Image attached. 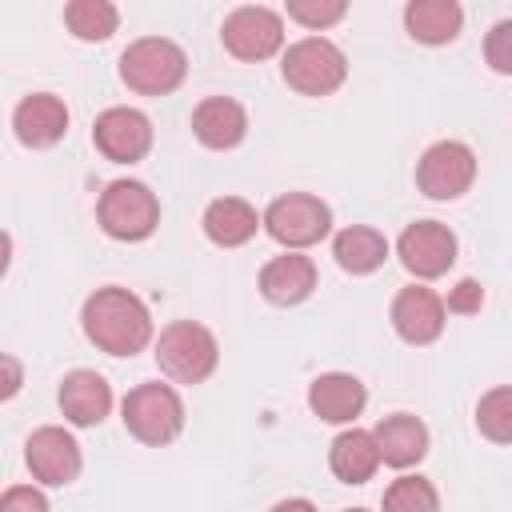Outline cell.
Segmentation results:
<instances>
[{
    "label": "cell",
    "instance_id": "15",
    "mask_svg": "<svg viewBox=\"0 0 512 512\" xmlns=\"http://www.w3.org/2000/svg\"><path fill=\"white\" fill-rule=\"evenodd\" d=\"M108 408H112V388H108V380L100 372L76 368V372L64 376V384H60V412H64L68 424L92 428V424H100L108 416Z\"/></svg>",
    "mask_w": 512,
    "mask_h": 512
},
{
    "label": "cell",
    "instance_id": "7",
    "mask_svg": "<svg viewBox=\"0 0 512 512\" xmlns=\"http://www.w3.org/2000/svg\"><path fill=\"white\" fill-rule=\"evenodd\" d=\"M264 232L276 244H284L288 252H300V248L320 244L332 232V212H328V204L320 196L288 192V196H276L264 208Z\"/></svg>",
    "mask_w": 512,
    "mask_h": 512
},
{
    "label": "cell",
    "instance_id": "12",
    "mask_svg": "<svg viewBox=\"0 0 512 512\" xmlns=\"http://www.w3.org/2000/svg\"><path fill=\"white\" fill-rule=\"evenodd\" d=\"M24 460H28V472L48 484V488H60V484H72L80 476V444L72 440V432L48 424V428H36L24 444Z\"/></svg>",
    "mask_w": 512,
    "mask_h": 512
},
{
    "label": "cell",
    "instance_id": "21",
    "mask_svg": "<svg viewBox=\"0 0 512 512\" xmlns=\"http://www.w3.org/2000/svg\"><path fill=\"white\" fill-rule=\"evenodd\" d=\"M328 464L344 484H364V480H372V472L384 460H380V444H376V436L368 428H348V432H340L332 440Z\"/></svg>",
    "mask_w": 512,
    "mask_h": 512
},
{
    "label": "cell",
    "instance_id": "8",
    "mask_svg": "<svg viewBox=\"0 0 512 512\" xmlns=\"http://www.w3.org/2000/svg\"><path fill=\"white\" fill-rule=\"evenodd\" d=\"M220 40H224V48L236 60L256 64V60H268V56L280 52V44H284V20H280V12L264 8V4H244V8H236V12L224 16Z\"/></svg>",
    "mask_w": 512,
    "mask_h": 512
},
{
    "label": "cell",
    "instance_id": "9",
    "mask_svg": "<svg viewBox=\"0 0 512 512\" xmlns=\"http://www.w3.org/2000/svg\"><path fill=\"white\" fill-rule=\"evenodd\" d=\"M476 180V152L460 140L432 144L416 164V184L428 200H456Z\"/></svg>",
    "mask_w": 512,
    "mask_h": 512
},
{
    "label": "cell",
    "instance_id": "31",
    "mask_svg": "<svg viewBox=\"0 0 512 512\" xmlns=\"http://www.w3.org/2000/svg\"><path fill=\"white\" fill-rule=\"evenodd\" d=\"M4 372H8V380H4V400H8V396H16V388H20V368H16L12 356H4Z\"/></svg>",
    "mask_w": 512,
    "mask_h": 512
},
{
    "label": "cell",
    "instance_id": "6",
    "mask_svg": "<svg viewBox=\"0 0 512 512\" xmlns=\"http://www.w3.org/2000/svg\"><path fill=\"white\" fill-rule=\"evenodd\" d=\"M96 216L112 240H144L160 224V200L140 180H112L96 204Z\"/></svg>",
    "mask_w": 512,
    "mask_h": 512
},
{
    "label": "cell",
    "instance_id": "16",
    "mask_svg": "<svg viewBox=\"0 0 512 512\" xmlns=\"http://www.w3.org/2000/svg\"><path fill=\"white\" fill-rule=\"evenodd\" d=\"M192 132H196V140L204 148H216V152L236 148L244 140V132H248V112L232 96H208L192 112Z\"/></svg>",
    "mask_w": 512,
    "mask_h": 512
},
{
    "label": "cell",
    "instance_id": "22",
    "mask_svg": "<svg viewBox=\"0 0 512 512\" xmlns=\"http://www.w3.org/2000/svg\"><path fill=\"white\" fill-rule=\"evenodd\" d=\"M464 24V8L456 0H412L404 8V28L420 44H448Z\"/></svg>",
    "mask_w": 512,
    "mask_h": 512
},
{
    "label": "cell",
    "instance_id": "5",
    "mask_svg": "<svg viewBox=\"0 0 512 512\" xmlns=\"http://www.w3.org/2000/svg\"><path fill=\"white\" fill-rule=\"evenodd\" d=\"M280 72H284L288 88H296L300 96H328V92H336L344 84L348 60L332 40L304 36V40L288 44V52L280 60Z\"/></svg>",
    "mask_w": 512,
    "mask_h": 512
},
{
    "label": "cell",
    "instance_id": "10",
    "mask_svg": "<svg viewBox=\"0 0 512 512\" xmlns=\"http://www.w3.org/2000/svg\"><path fill=\"white\" fill-rule=\"evenodd\" d=\"M396 252H400V264L420 276V280H436L444 276L452 264H456V236L448 224L440 220H416L400 232L396 240Z\"/></svg>",
    "mask_w": 512,
    "mask_h": 512
},
{
    "label": "cell",
    "instance_id": "17",
    "mask_svg": "<svg viewBox=\"0 0 512 512\" xmlns=\"http://www.w3.org/2000/svg\"><path fill=\"white\" fill-rule=\"evenodd\" d=\"M312 288H316V264H312L304 252L272 256V260L260 268V292H264V300H272V304H280V308L308 300Z\"/></svg>",
    "mask_w": 512,
    "mask_h": 512
},
{
    "label": "cell",
    "instance_id": "32",
    "mask_svg": "<svg viewBox=\"0 0 512 512\" xmlns=\"http://www.w3.org/2000/svg\"><path fill=\"white\" fill-rule=\"evenodd\" d=\"M272 512H316V504H312V500H304V496H292V500L272 504Z\"/></svg>",
    "mask_w": 512,
    "mask_h": 512
},
{
    "label": "cell",
    "instance_id": "2",
    "mask_svg": "<svg viewBox=\"0 0 512 512\" xmlns=\"http://www.w3.org/2000/svg\"><path fill=\"white\" fill-rule=\"evenodd\" d=\"M188 56L164 36H140L120 52V80L140 96H168L184 84Z\"/></svg>",
    "mask_w": 512,
    "mask_h": 512
},
{
    "label": "cell",
    "instance_id": "28",
    "mask_svg": "<svg viewBox=\"0 0 512 512\" xmlns=\"http://www.w3.org/2000/svg\"><path fill=\"white\" fill-rule=\"evenodd\" d=\"M484 60L492 72L512 76V20L492 24V32L484 36Z\"/></svg>",
    "mask_w": 512,
    "mask_h": 512
},
{
    "label": "cell",
    "instance_id": "29",
    "mask_svg": "<svg viewBox=\"0 0 512 512\" xmlns=\"http://www.w3.org/2000/svg\"><path fill=\"white\" fill-rule=\"evenodd\" d=\"M0 512H48V500L32 484H12L0 496Z\"/></svg>",
    "mask_w": 512,
    "mask_h": 512
},
{
    "label": "cell",
    "instance_id": "25",
    "mask_svg": "<svg viewBox=\"0 0 512 512\" xmlns=\"http://www.w3.org/2000/svg\"><path fill=\"white\" fill-rule=\"evenodd\" d=\"M476 428L492 444H512V384H500L480 396L476 404Z\"/></svg>",
    "mask_w": 512,
    "mask_h": 512
},
{
    "label": "cell",
    "instance_id": "11",
    "mask_svg": "<svg viewBox=\"0 0 512 512\" xmlns=\"http://www.w3.org/2000/svg\"><path fill=\"white\" fill-rule=\"evenodd\" d=\"M92 144L112 164H136L152 148V120L140 108H108L92 124Z\"/></svg>",
    "mask_w": 512,
    "mask_h": 512
},
{
    "label": "cell",
    "instance_id": "1",
    "mask_svg": "<svg viewBox=\"0 0 512 512\" xmlns=\"http://www.w3.org/2000/svg\"><path fill=\"white\" fill-rule=\"evenodd\" d=\"M84 336L108 356H136L152 340V316L128 288H96L80 312Z\"/></svg>",
    "mask_w": 512,
    "mask_h": 512
},
{
    "label": "cell",
    "instance_id": "26",
    "mask_svg": "<svg viewBox=\"0 0 512 512\" xmlns=\"http://www.w3.org/2000/svg\"><path fill=\"white\" fill-rule=\"evenodd\" d=\"M384 512H440V496L424 476H400L384 488Z\"/></svg>",
    "mask_w": 512,
    "mask_h": 512
},
{
    "label": "cell",
    "instance_id": "30",
    "mask_svg": "<svg viewBox=\"0 0 512 512\" xmlns=\"http://www.w3.org/2000/svg\"><path fill=\"white\" fill-rule=\"evenodd\" d=\"M480 304H484V288H480L476 280H460V284L448 292V304H444V308L468 316V312H480Z\"/></svg>",
    "mask_w": 512,
    "mask_h": 512
},
{
    "label": "cell",
    "instance_id": "13",
    "mask_svg": "<svg viewBox=\"0 0 512 512\" xmlns=\"http://www.w3.org/2000/svg\"><path fill=\"white\" fill-rule=\"evenodd\" d=\"M392 328L400 332V340H408L416 348L440 340V332H444V300L424 284L400 288L396 300H392Z\"/></svg>",
    "mask_w": 512,
    "mask_h": 512
},
{
    "label": "cell",
    "instance_id": "19",
    "mask_svg": "<svg viewBox=\"0 0 512 512\" xmlns=\"http://www.w3.org/2000/svg\"><path fill=\"white\" fill-rule=\"evenodd\" d=\"M204 236L220 248H240L256 236V228L264 224V216H256V208L240 196H220L204 208Z\"/></svg>",
    "mask_w": 512,
    "mask_h": 512
},
{
    "label": "cell",
    "instance_id": "33",
    "mask_svg": "<svg viewBox=\"0 0 512 512\" xmlns=\"http://www.w3.org/2000/svg\"><path fill=\"white\" fill-rule=\"evenodd\" d=\"M348 512H364V508H348Z\"/></svg>",
    "mask_w": 512,
    "mask_h": 512
},
{
    "label": "cell",
    "instance_id": "4",
    "mask_svg": "<svg viewBox=\"0 0 512 512\" xmlns=\"http://www.w3.org/2000/svg\"><path fill=\"white\" fill-rule=\"evenodd\" d=\"M216 360H220L216 336L204 324H196V320H176L156 340V364L176 384H200V380H208L216 372Z\"/></svg>",
    "mask_w": 512,
    "mask_h": 512
},
{
    "label": "cell",
    "instance_id": "23",
    "mask_svg": "<svg viewBox=\"0 0 512 512\" xmlns=\"http://www.w3.org/2000/svg\"><path fill=\"white\" fill-rule=\"evenodd\" d=\"M332 256H336V264H340L344 272L368 276V272H376V268L388 260V240H384V232H376V228H368V224H348V228L336 232Z\"/></svg>",
    "mask_w": 512,
    "mask_h": 512
},
{
    "label": "cell",
    "instance_id": "3",
    "mask_svg": "<svg viewBox=\"0 0 512 512\" xmlns=\"http://www.w3.org/2000/svg\"><path fill=\"white\" fill-rule=\"evenodd\" d=\"M120 416H124V428L140 444H152V448H164L184 432V400H180V392L172 384H140V388H132L124 396V404H120Z\"/></svg>",
    "mask_w": 512,
    "mask_h": 512
},
{
    "label": "cell",
    "instance_id": "20",
    "mask_svg": "<svg viewBox=\"0 0 512 512\" xmlns=\"http://www.w3.org/2000/svg\"><path fill=\"white\" fill-rule=\"evenodd\" d=\"M376 444H380V460L392 464V468H412L424 460L428 452V428L408 416V412H396V416H384L376 428H372Z\"/></svg>",
    "mask_w": 512,
    "mask_h": 512
},
{
    "label": "cell",
    "instance_id": "24",
    "mask_svg": "<svg viewBox=\"0 0 512 512\" xmlns=\"http://www.w3.org/2000/svg\"><path fill=\"white\" fill-rule=\"evenodd\" d=\"M64 24L76 40H108L120 24V12L108 0H72L64 8Z\"/></svg>",
    "mask_w": 512,
    "mask_h": 512
},
{
    "label": "cell",
    "instance_id": "18",
    "mask_svg": "<svg viewBox=\"0 0 512 512\" xmlns=\"http://www.w3.org/2000/svg\"><path fill=\"white\" fill-rule=\"evenodd\" d=\"M364 404H368V392H364V384H360L356 376H348V372H324V376H316L312 388H308V408H312L320 420H328V424H348V420H356V416L364 412Z\"/></svg>",
    "mask_w": 512,
    "mask_h": 512
},
{
    "label": "cell",
    "instance_id": "27",
    "mask_svg": "<svg viewBox=\"0 0 512 512\" xmlns=\"http://www.w3.org/2000/svg\"><path fill=\"white\" fill-rule=\"evenodd\" d=\"M344 12H348L344 0H288V16L312 32L332 28L336 20H344Z\"/></svg>",
    "mask_w": 512,
    "mask_h": 512
},
{
    "label": "cell",
    "instance_id": "14",
    "mask_svg": "<svg viewBox=\"0 0 512 512\" xmlns=\"http://www.w3.org/2000/svg\"><path fill=\"white\" fill-rule=\"evenodd\" d=\"M12 128H16V140L20 144H28V148H52L68 132V108L52 92H32V96H24L16 104Z\"/></svg>",
    "mask_w": 512,
    "mask_h": 512
}]
</instances>
